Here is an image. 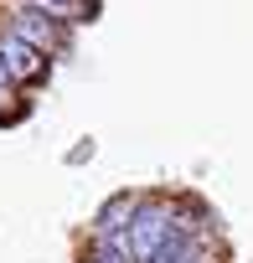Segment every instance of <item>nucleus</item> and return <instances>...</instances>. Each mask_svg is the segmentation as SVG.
Instances as JSON below:
<instances>
[{
    "label": "nucleus",
    "mask_w": 253,
    "mask_h": 263,
    "mask_svg": "<svg viewBox=\"0 0 253 263\" xmlns=\"http://www.w3.org/2000/svg\"><path fill=\"white\" fill-rule=\"evenodd\" d=\"M0 62H6L11 83H42V78H47V52L31 47L26 36H16V31L0 36Z\"/></svg>",
    "instance_id": "obj_2"
},
{
    "label": "nucleus",
    "mask_w": 253,
    "mask_h": 263,
    "mask_svg": "<svg viewBox=\"0 0 253 263\" xmlns=\"http://www.w3.org/2000/svg\"><path fill=\"white\" fill-rule=\"evenodd\" d=\"M26 6H37V11H47L57 21H93L98 0H26Z\"/></svg>",
    "instance_id": "obj_5"
},
{
    "label": "nucleus",
    "mask_w": 253,
    "mask_h": 263,
    "mask_svg": "<svg viewBox=\"0 0 253 263\" xmlns=\"http://www.w3.org/2000/svg\"><path fill=\"white\" fill-rule=\"evenodd\" d=\"M83 263H130V253H124V237H98L93 253Z\"/></svg>",
    "instance_id": "obj_6"
},
{
    "label": "nucleus",
    "mask_w": 253,
    "mask_h": 263,
    "mask_svg": "<svg viewBox=\"0 0 253 263\" xmlns=\"http://www.w3.org/2000/svg\"><path fill=\"white\" fill-rule=\"evenodd\" d=\"M171 227H176V217L166 206H135L130 227H124V253H130L135 263H150L160 253V242L171 237Z\"/></svg>",
    "instance_id": "obj_1"
},
{
    "label": "nucleus",
    "mask_w": 253,
    "mask_h": 263,
    "mask_svg": "<svg viewBox=\"0 0 253 263\" xmlns=\"http://www.w3.org/2000/svg\"><path fill=\"white\" fill-rule=\"evenodd\" d=\"M11 31H16V36H26L31 47H42V52H57V47H67V31L57 26V16H47V11H37V6H21Z\"/></svg>",
    "instance_id": "obj_3"
},
{
    "label": "nucleus",
    "mask_w": 253,
    "mask_h": 263,
    "mask_svg": "<svg viewBox=\"0 0 253 263\" xmlns=\"http://www.w3.org/2000/svg\"><path fill=\"white\" fill-rule=\"evenodd\" d=\"M135 206H140V201H135L130 191H124V196H114V201H109V206L98 212V237H119L124 227H130V217H135Z\"/></svg>",
    "instance_id": "obj_4"
},
{
    "label": "nucleus",
    "mask_w": 253,
    "mask_h": 263,
    "mask_svg": "<svg viewBox=\"0 0 253 263\" xmlns=\"http://www.w3.org/2000/svg\"><path fill=\"white\" fill-rule=\"evenodd\" d=\"M11 93V72H6V62H0V98Z\"/></svg>",
    "instance_id": "obj_7"
}]
</instances>
